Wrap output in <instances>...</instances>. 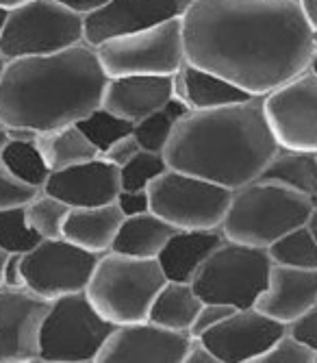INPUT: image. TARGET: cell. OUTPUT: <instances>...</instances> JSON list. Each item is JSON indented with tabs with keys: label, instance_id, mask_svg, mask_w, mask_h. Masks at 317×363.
Returning a JSON list of instances; mask_svg holds the SVG:
<instances>
[{
	"label": "cell",
	"instance_id": "obj_1",
	"mask_svg": "<svg viewBox=\"0 0 317 363\" xmlns=\"http://www.w3.org/2000/svg\"><path fill=\"white\" fill-rule=\"evenodd\" d=\"M187 63L265 96L309 70L315 30L298 0H189Z\"/></svg>",
	"mask_w": 317,
	"mask_h": 363
},
{
	"label": "cell",
	"instance_id": "obj_2",
	"mask_svg": "<svg viewBox=\"0 0 317 363\" xmlns=\"http://www.w3.org/2000/svg\"><path fill=\"white\" fill-rule=\"evenodd\" d=\"M109 79L98 50L87 42L13 59L0 79V122L35 133L76 124L103 107Z\"/></svg>",
	"mask_w": 317,
	"mask_h": 363
},
{
	"label": "cell",
	"instance_id": "obj_3",
	"mask_svg": "<svg viewBox=\"0 0 317 363\" xmlns=\"http://www.w3.org/2000/svg\"><path fill=\"white\" fill-rule=\"evenodd\" d=\"M280 150L263 109V96L187 113L163 150L168 166L237 189L261 179Z\"/></svg>",
	"mask_w": 317,
	"mask_h": 363
},
{
	"label": "cell",
	"instance_id": "obj_4",
	"mask_svg": "<svg viewBox=\"0 0 317 363\" xmlns=\"http://www.w3.org/2000/svg\"><path fill=\"white\" fill-rule=\"evenodd\" d=\"M315 201L267 179H257L233 189L229 211L221 220L226 240L267 248L296 226L309 222Z\"/></svg>",
	"mask_w": 317,
	"mask_h": 363
},
{
	"label": "cell",
	"instance_id": "obj_5",
	"mask_svg": "<svg viewBox=\"0 0 317 363\" xmlns=\"http://www.w3.org/2000/svg\"><path fill=\"white\" fill-rule=\"evenodd\" d=\"M166 281L156 259H139L107 250L93 268L85 294L109 322L129 324L148 320L154 296Z\"/></svg>",
	"mask_w": 317,
	"mask_h": 363
},
{
	"label": "cell",
	"instance_id": "obj_6",
	"mask_svg": "<svg viewBox=\"0 0 317 363\" xmlns=\"http://www.w3.org/2000/svg\"><path fill=\"white\" fill-rule=\"evenodd\" d=\"M115 326L85 291L52 298L40 328V363H96Z\"/></svg>",
	"mask_w": 317,
	"mask_h": 363
},
{
	"label": "cell",
	"instance_id": "obj_7",
	"mask_svg": "<svg viewBox=\"0 0 317 363\" xmlns=\"http://www.w3.org/2000/svg\"><path fill=\"white\" fill-rule=\"evenodd\" d=\"M274 261L267 248L224 240L204 261L192 285L204 303L255 307L267 287Z\"/></svg>",
	"mask_w": 317,
	"mask_h": 363
},
{
	"label": "cell",
	"instance_id": "obj_8",
	"mask_svg": "<svg viewBox=\"0 0 317 363\" xmlns=\"http://www.w3.org/2000/svg\"><path fill=\"white\" fill-rule=\"evenodd\" d=\"M85 42V16L57 0H28L9 11L0 52L7 61L42 57Z\"/></svg>",
	"mask_w": 317,
	"mask_h": 363
},
{
	"label": "cell",
	"instance_id": "obj_9",
	"mask_svg": "<svg viewBox=\"0 0 317 363\" xmlns=\"http://www.w3.org/2000/svg\"><path fill=\"white\" fill-rule=\"evenodd\" d=\"M150 211L180 228H219L233 189L202 177L168 168L148 187Z\"/></svg>",
	"mask_w": 317,
	"mask_h": 363
},
{
	"label": "cell",
	"instance_id": "obj_10",
	"mask_svg": "<svg viewBox=\"0 0 317 363\" xmlns=\"http://www.w3.org/2000/svg\"><path fill=\"white\" fill-rule=\"evenodd\" d=\"M96 50L109 77L174 74L187 61L183 20L172 18L131 35L107 40Z\"/></svg>",
	"mask_w": 317,
	"mask_h": 363
},
{
	"label": "cell",
	"instance_id": "obj_11",
	"mask_svg": "<svg viewBox=\"0 0 317 363\" xmlns=\"http://www.w3.org/2000/svg\"><path fill=\"white\" fill-rule=\"evenodd\" d=\"M100 255L85 250L66 238L42 240L22 255L24 287L46 301L63 294L85 291Z\"/></svg>",
	"mask_w": 317,
	"mask_h": 363
},
{
	"label": "cell",
	"instance_id": "obj_12",
	"mask_svg": "<svg viewBox=\"0 0 317 363\" xmlns=\"http://www.w3.org/2000/svg\"><path fill=\"white\" fill-rule=\"evenodd\" d=\"M263 109L280 148L317 152V74L313 70L265 94Z\"/></svg>",
	"mask_w": 317,
	"mask_h": 363
},
{
	"label": "cell",
	"instance_id": "obj_13",
	"mask_svg": "<svg viewBox=\"0 0 317 363\" xmlns=\"http://www.w3.org/2000/svg\"><path fill=\"white\" fill-rule=\"evenodd\" d=\"M50 301L0 285V363H40V328Z\"/></svg>",
	"mask_w": 317,
	"mask_h": 363
},
{
	"label": "cell",
	"instance_id": "obj_14",
	"mask_svg": "<svg viewBox=\"0 0 317 363\" xmlns=\"http://www.w3.org/2000/svg\"><path fill=\"white\" fill-rule=\"evenodd\" d=\"M284 331L282 324L257 307L235 309L200 340L213 350L219 363H255Z\"/></svg>",
	"mask_w": 317,
	"mask_h": 363
},
{
	"label": "cell",
	"instance_id": "obj_15",
	"mask_svg": "<svg viewBox=\"0 0 317 363\" xmlns=\"http://www.w3.org/2000/svg\"><path fill=\"white\" fill-rule=\"evenodd\" d=\"M189 342L187 331H172L150 320L117 324L96 363H183Z\"/></svg>",
	"mask_w": 317,
	"mask_h": 363
},
{
	"label": "cell",
	"instance_id": "obj_16",
	"mask_svg": "<svg viewBox=\"0 0 317 363\" xmlns=\"http://www.w3.org/2000/svg\"><path fill=\"white\" fill-rule=\"evenodd\" d=\"M187 5L189 0H109L85 16V42L96 48L107 40L183 18Z\"/></svg>",
	"mask_w": 317,
	"mask_h": 363
},
{
	"label": "cell",
	"instance_id": "obj_17",
	"mask_svg": "<svg viewBox=\"0 0 317 363\" xmlns=\"http://www.w3.org/2000/svg\"><path fill=\"white\" fill-rule=\"evenodd\" d=\"M57 196L70 209L74 207H98L115 203L120 194V168L105 161L103 157L89 159L76 166L54 170L42 187Z\"/></svg>",
	"mask_w": 317,
	"mask_h": 363
},
{
	"label": "cell",
	"instance_id": "obj_18",
	"mask_svg": "<svg viewBox=\"0 0 317 363\" xmlns=\"http://www.w3.org/2000/svg\"><path fill=\"white\" fill-rule=\"evenodd\" d=\"M317 305V270L289 268L274 263L267 287L257 301V309L265 315L292 324L296 318Z\"/></svg>",
	"mask_w": 317,
	"mask_h": 363
},
{
	"label": "cell",
	"instance_id": "obj_19",
	"mask_svg": "<svg viewBox=\"0 0 317 363\" xmlns=\"http://www.w3.org/2000/svg\"><path fill=\"white\" fill-rule=\"evenodd\" d=\"M170 98L172 74H122L109 79L103 107L135 124L161 109Z\"/></svg>",
	"mask_w": 317,
	"mask_h": 363
},
{
	"label": "cell",
	"instance_id": "obj_20",
	"mask_svg": "<svg viewBox=\"0 0 317 363\" xmlns=\"http://www.w3.org/2000/svg\"><path fill=\"white\" fill-rule=\"evenodd\" d=\"M224 240L221 228H180L166 242L156 261L168 281L192 283L211 252Z\"/></svg>",
	"mask_w": 317,
	"mask_h": 363
},
{
	"label": "cell",
	"instance_id": "obj_21",
	"mask_svg": "<svg viewBox=\"0 0 317 363\" xmlns=\"http://www.w3.org/2000/svg\"><path fill=\"white\" fill-rule=\"evenodd\" d=\"M124 220L117 203H107L98 207H74L70 209L66 224H63V235L72 244L91 250V252H107L113 246L117 228Z\"/></svg>",
	"mask_w": 317,
	"mask_h": 363
},
{
	"label": "cell",
	"instance_id": "obj_22",
	"mask_svg": "<svg viewBox=\"0 0 317 363\" xmlns=\"http://www.w3.org/2000/svg\"><path fill=\"white\" fill-rule=\"evenodd\" d=\"M174 230L176 228L170 222L152 211L142 216H129L122 220L111 250L139 259H156Z\"/></svg>",
	"mask_w": 317,
	"mask_h": 363
},
{
	"label": "cell",
	"instance_id": "obj_23",
	"mask_svg": "<svg viewBox=\"0 0 317 363\" xmlns=\"http://www.w3.org/2000/svg\"><path fill=\"white\" fill-rule=\"evenodd\" d=\"M187 85V105L192 111H204V109H219L237 105L243 101H250L252 94L237 87L235 83L221 79L215 72H209L198 65L187 63L180 68Z\"/></svg>",
	"mask_w": 317,
	"mask_h": 363
},
{
	"label": "cell",
	"instance_id": "obj_24",
	"mask_svg": "<svg viewBox=\"0 0 317 363\" xmlns=\"http://www.w3.org/2000/svg\"><path fill=\"white\" fill-rule=\"evenodd\" d=\"M200 307L202 298L196 294L192 283L166 281V285L154 296L152 307L148 311V320L158 326L172 328V331L189 333Z\"/></svg>",
	"mask_w": 317,
	"mask_h": 363
},
{
	"label": "cell",
	"instance_id": "obj_25",
	"mask_svg": "<svg viewBox=\"0 0 317 363\" xmlns=\"http://www.w3.org/2000/svg\"><path fill=\"white\" fill-rule=\"evenodd\" d=\"M35 144L50 172L100 157V150L87 140L79 124H66L52 130L35 133Z\"/></svg>",
	"mask_w": 317,
	"mask_h": 363
},
{
	"label": "cell",
	"instance_id": "obj_26",
	"mask_svg": "<svg viewBox=\"0 0 317 363\" xmlns=\"http://www.w3.org/2000/svg\"><path fill=\"white\" fill-rule=\"evenodd\" d=\"M11 142L0 155V163L20 181L33 185V187H44L48 181L50 168L35 144V130L28 128H11Z\"/></svg>",
	"mask_w": 317,
	"mask_h": 363
},
{
	"label": "cell",
	"instance_id": "obj_27",
	"mask_svg": "<svg viewBox=\"0 0 317 363\" xmlns=\"http://www.w3.org/2000/svg\"><path fill=\"white\" fill-rule=\"evenodd\" d=\"M261 179L287 185L317 203V152L280 148Z\"/></svg>",
	"mask_w": 317,
	"mask_h": 363
},
{
	"label": "cell",
	"instance_id": "obj_28",
	"mask_svg": "<svg viewBox=\"0 0 317 363\" xmlns=\"http://www.w3.org/2000/svg\"><path fill=\"white\" fill-rule=\"evenodd\" d=\"M192 113L183 101L178 98H170V101L161 107L156 109L154 113L146 116L144 120L135 122V128H133V135L137 138L139 146L146 148V150H154V152H163L176 124L187 116Z\"/></svg>",
	"mask_w": 317,
	"mask_h": 363
},
{
	"label": "cell",
	"instance_id": "obj_29",
	"mask_svg": "<svg viewBox=\"0 0 317 363\" xmlns=\"http://www.w3.org/2000/svg\"><path fill=\"white\" fill-rule=\"evenodd\" d=\"M267 252L278 266L317 270V240L309 222L278 238L272 246H267Z\"/></svg>",
	"mask_w": 317,
	"mask_h": 363
},
{
	"label": "cell",
	"instance_id": "obj_30",
	"mask_svg": "<svg viewBox=\"0 0 317 363\" xmlns=\"http://www.w3.org/2000/svg\"><path fill=\"white\" fill-rule=\"evenodd\" d=\"M24 211H26L28 224L38 230V235H42V240H48V238L63 235V224H66L70 207L63 201H59L57 196L40 189L24 205Z\"/></svg>",
	"mask_w": 317,
	"mask_h": 363
},
{
	"label": "cell",
	"instance_id": "obj_31",
	"mask_svg": "<svg viewBox=\"0 0 317 363\" xmlns=\"http://www.w3.org/2000/svg\"><path fill=\"white\" fill-rule=\"evenodd\" d=\"M79 128L83 130V133L87 135V140L96 146L100 152L105 148H109L113 142H117L120 138L124 135H131L133 133V128L135 124L129 122L126 118L105 109V107H98V109H93L89 116H85L81 122H76Z\"/></svg>",
	"mask_w": 317,
	"mask_h": 363
},
{
	"label": "cell",
	"instance_id": "obj_32",
	"mask_svg": "<svg viewBox=\"0 0 317 363\" xmlns=\"http://www.w3.org/2000/svg\"><path fill=\"white\" fill-rule=\"evenodd\" d=\"M42 242V235L28 224L24 207L0 211V248L7 252H28Z\"/></svg>",
	"mask_w": 317,
	"mask_h": 363
},
{
	"label": "cell",
	"instance_id": "obj_33",
	"mask_svg": "<svg viewBox=\"0 0 317 363\" xmlns=\"http://www.w3.org/2000/svg\"><path fill=\"white\" fill-rule=\"evenodd\" d=\"M163 152L142 148L126 166L120 168V187L122 189H148L154 179L168 170Z\"/></svg>",
	"mask_w": 317,
	"mask_h": 363
},
{
	"label": "cell",
	"instance_id": "obj_34",
	"mask_svg": "<svg viewBox=\"0 0 317 363\" xmlns=\"http://www.w3.org/2000/svg\"><path fill=\"white\" fill-rule=\"evenodd\" d=\"M317 352L284 331L255 363H315Z\"/></svg>",
	"mask_w": 317,
	"mask_h": 363
},
{
	"label": "cell",
	"instance_id": "obj_35",
	"mask_svg": "<svg viewBox=\"0 0 317 363\" xmlns=\"http://www.w3.org/2000/svg\"><path fill=\"white\" fill-rule=\"evenodd\" d=\"M38 191H40V187H33V185L20 181L3 166V163H0V211L24 207Z\"/></svg>",
	"mask_w": 317,
	"mask_h": 363
},
{
	"label": "cell",
	"instance_id": "obj_36",
	"mask_svg": "<svg viewBox=\"0 0 317 363\" xmlns=\"http://www.w3.org/2000/svg\"><path fill=\"white\" fill-rule=\"evenodd\" d=\"M233 311H235V307H231V305L204 303L202 301V307L198 309V315H196L192 328H189V335H192V337H202L207 331H211L215 324H219L224 318H229Z\"/></svg>",
	"mask_w": 317,
	"mask_h": 363
},
{
	"label": "cell",
	"instance_id": "obj_37",
	"mask_svg": "<svg viewBox=\"0 0 317 363\" xmlns=\"http://www.w3.org/2000/svg\"><path fill=\"white\" fill-rule=\"evenodd\" d=\"M287 331L296 340H300L304 346H309L311 350L317 352V305L311 307L300 318H296L292 324H287Z\"/></svg>",
	"mask_w": 317,
	"mask_h": 363
},
{
	"label": "cell",
	"instance_id": "obj_38",
	"mask_svg": "<svg viewBox=\"0 0 317 363\" xmlns=\"http://www.w3.org/2000/svg\"><path fill=\"white\" fill-rule=\"evenodd\" d=\"M139 150H142V146H139L137 138L131 133V135H124V138H120L117 142H113L109 148H105V150L100 152V157H103L105 161L113 163L115 168H122V166H126V163H129Z\"/></svg>",
	"mask_w": 317,
	"mask_h": 363
},
{
	"label": "cell",
	"instance_id": "obj_39",
	"mask_svg": "<svg viewBox=\"0 0 317 363\" xmlns=\"http://www.w3.org/2000/svg\"><path fill=\"white\" fill-rule=\"evenodd\" d=\"M115 203L124 218L129 216H142L150 211V196L148 189H120Z\"/></svg>",
	"mask_w": 317,
	"mask_h": 363
},
{
	"label": "cell",
	"instance_id": "obj_40",
	"mask_svg": "<svg viewBox=\"0 0 317 363\" xmlns=\"http://www.w3.org/2000/svg\"><path fill=\"white\" fill-rule=\"evenodd\" d=\"M183 363H219V361L213 354V350L200 337H192V342H189V348L185 352Z\"/></svg>",
	"mask_w": 317,
	"mask_h": 363
},
{
	"label": "cell",
	"instance_id": "obj_41",
	"mask_svg": "<svg viewBox=\"0 0 317 363\" xmlns=\"http://www.w3.org/2000/svg\"><path fill=\"white\" fill-rule=\"evenodd\" d=\"M22 255L24 252H11L7 263H5V274H3V285L9 287H24V277H22Z\"/></svg>",
	"mask_w": 317,
	"mask_h": 363
},
{
	"label": "cell",
	"instance_id": "obj_42",
	"mask_svg": "<svg viewBox=\"0 0 317 363\" xmlns=\"http://www.w3.org/2000/svg\"><path fill=\"white\" fill-rule=\"evenodd\" d=\"M57 3L66 5L68 9H72V11L81 13V16H87L91 11L100 9L105 3H109V0H57Z\"/></svg>",
	"mask_w": 317,
	"mask_h": 363
},
{
	"label": "cell",
	"instance_id": "obj_43",
	"mask_svg": "<svg viewBox=\"0 0 317 363\" xmlns=\"http://www.w3.org/2000/svg\"><path fill=\"white\" fill-rule=\"evenodd\" d=\"M309 26L317 33V0H298Z\"/></svg>",
	"mask_w": 317,
	"mask_h": 363
},
{
	"label": "cell",
	"instance_id": "obj_44",
	"mask_svg": "<svg viewBox=\"0 0 317 363\" xmlns=\"http://www.w3.org/2000/svg\"><path fill=\"white\" fill-rule=\"evenodd\" d=\"M9 142H11V130H9V126L0 122V155H3V150L7 148Z\"/></svg>",
	"mask_w": 317,
	"mask_h": 363
},
{
	"label": "cell",
	"instance_id": "obj_45",
	"mask_svg": "<svg viewBox=\"0 0 317 363\" xmlns=\"http://www.w3.org/2000/svg\"><path fill=\"white\" fill-rule=\"evenodd\" d=\"M24 3H28V0H0V7L11 11V9H16V7L24 5Z\"/></svg>",
	"mask_w": 317,
	"mask_h": 363
},
{
	"label": "cell",
	"instance_id": "obj_46",
	"mask_svg": "<svg viewBox=\"0 0 317 363\" xmlns=\"http://www.w3.org/2000/svg\"><path fill=\"white\" fill-rule=\"evenodd\" d=\"M11 252H7L5 248H0V285H3V274H5V263L9 259Z\"/></svg>",
	"mask_w": 317,
	"mask_h": 363
},
{
	"label": "cell",
	"instance_id": "obj_47",
	"mask_svg": "<svg viewBox=\"0 0 317 363\" xmlns=\"http://www.w3.org/2000/svg\"><path fill=\"white\" fill-rule=\"evenodd\" d=\"M309 226H311L313 235H315V240H317V205H315V209H313V213H311V218H309Z\"/></svg>",
	"mask_w": 317,
	"mask_h": 363
},
{
	"label": "cell",
	"instance_id": "obj_48",
	"mask_svg": "<svg viewBox=\"0 0 317 363\" xmlns=\"http://www.w3.org/2000/svg\"><path fill=\"white\" fill-rule=\"evenodd\" d=\"M7 18H9V9H3V7H0V35H3V30H5Z\"/></svg>",
	"mask_w": 317,
	"mask_h": 363
},
{
	"label": "cell",
	"instance_id": "obj_49",
	"mask_svg": "<svg viewBox=\"0 0 317 363\" xmlns=\"http://www.w3.org/2000/svg\"><path fill=\"white\" fill-rule=\"evenodd\" d=\"M309 70H313L317 74V33H315V48H313V59H311Z\"/></svg>",
	"mask_w": 317,
	"mask_h": 363
},
{
	"label": "cell",
	"instance_id": "obj_50",
	"mask_svg": "<svg viewBox=\"0 0 317 363\" xmlns=\"http://www.w3.org/2000/svg\"><path fill=\"white\" fill-rule=\"evenodd\" d=\"M7 57L3 55V52H0V79H3V74H5V68H7Z\"/></svg>",
	"mask_w": 317,
	"mask_h": 363
},
{
	"label": "cell",
	"instance_id": "obj_51",
	"mask_svg": "<svg viewBox=\"0 0 317 363\" xmlns=\"http://www.w3.org/2000/svg\"><path fill=\"white\" fill-rule=\"evenodd\" d=\"M315 363H317V361H315Z\"/></svg>",
	"mask_w": 317,
	"mask_h": 363
}]
</instances>
